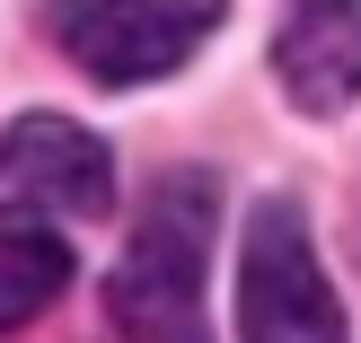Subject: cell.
Masks as SVG:
<instances>
[{"label": "cell", "mask_w": 361, "mask_h": 343, "mask_svg": "<svg viewBox=\"0 0 361 343\" xmlns=\"http://www.w3.org/2000/svg\"><path fill=\"white\" fill-rule=\"evenodd\" d=\"M221 9L229 0H53L44 18L97 88H141V80H168L221 27Z\"/></svg>", "instance_id": "3"}, {"label": "cell", "mask_w": 361, "mask_h": 343, "mask_svg": "<svg viewBox=\"0 0 361 343\" xmlns=\"http://www.w3.org/2000/svg\"><path fill=\"white\" fill-rule=\"evenodd\" d=\"M238 335H247V343H344V299H335V282L317 273L309 211H300L291 194L256 203V220H247Z\"/></svg>", "instance_id": "2"}, {"label": "cell", "mask_w": 361, "mask_h": 343, "mask_svg": "<svg viewBox=\"0 0 361 343\" xmlns=\"http://www.w3.org/2000/svg\"><path fill=\"white\" fill-rule=\"evenodd\" d=\"M212 220H221V185L203 168L168 176L141 203L133 247H123L115 282H106V317H115L123 343H212V317H203Z\"/></svg>", "instance_id": "1"}, {"label": "cell", "mask_w": 361, "mask_h": 343, "mask_svg": "<svg viewBox=\"0 0 361 343\" xmlns=\"http://www.w3.org/2000/svg\"><path fill=\"white\" fill-rule=\"evenodd\" d=\"M0 185H18V203H53L71 220H106L115 211V158L71 115H18V123H0Z\"/></svg>", "instance_id": "4"}, {"label": "cell", "mask_w": 361, "mask_h": 343, "mask_svg": "<svg viewBox=\"0 0 361 343\" xmlns=\"http://www.w3.org/2000/svg\"><path fill=\"white\" fill-rule=\"evenodd\" d=\"M71 282V247L44 211L0 203V335H18L27 317H44Z\"/></svg>", "instance_id": "6"}, {"label": "cell", "mask_w": 361, "mask_h": 343, "mask_svg": "<svg viewBox=\"0 0 361 343\" xmlns=\"http://www.w3.org/2000/svg\"><path fill=\"white\" fill-rule=\"evenodd\" d=\"M274 80L300 115H335L361 97V0H291L274 35Z\"/></svg>", "instance_id": "5"}]
</instances>
